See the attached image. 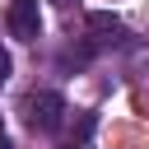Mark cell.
I'll return each mask as SVG.
<instances>
[{"label":"cell","instance_id":"4","mask_svg":"<svg viewBox=\"0 0 149 149\" xmlns=\"http://www.w3.org/2000/svg\"><path fill=\"white\" fill-rule=\"evenodd\" d=\"M9 65H14V61H9V51L0 47V88H5V79H9Z\"/></svg>","mask_w":149,"mask_h":149},{"label":"cell","instance_id":"6","mask_svg":"<svg viewBox=\"0 0 149 149\" xmlns=\"http://www.w3.org/2000/svg\"><path fill=\"white\" fill-rule=\"evenodd\" d=\"M61 5H65V0H61Z\"/></svg>","mask_w":149,"mask_h":149},{"label":"cell","instance_id":"2","mask_svg":"<svg viewBox=\"0 0 149 149\" xmlns=\"http://www.w3.org/2000/svg\"><path fill=\"white\" fill-rule=\"evenodd\" d=\"M9 33L19 37V42H37L42 37V9H37V0H9Z\"/></svg>","mask_w":149,"mask_h":149},{"label":"cell","instance_id":"1","mask_svg":"<svg viewBox=\"0 0 149 149\" xmlns=\"http://www.w3.org/2000/svg\"><path fill=\"white\" fill-rule=\"evenodd\" d=\"M23 121H28L33 130H42V135L61 130V121H65V98H61L56 88L28 93V98H23Z\"/></svg>","mask_w":149,"mask_h":149},{"label":"cell","instance_id":"5","mask_svg":"<svg viewBox=\"0 0 149 149\" xmlns=\"http://www.w3.org/2000/svg\"><path fill=\"white\" fill-rule=\"evenodd\" d=\"M0 140H5V126H0Z\"/></svg>","mask_w":149,"mask_h":149},{"label":"cell","instance_id":"3","mask_svg":"<svg viewBox=\"0 0 149 149\" xmlns=\"http://www.w3.org/2000/svg\"><path fill=\"white\" fill-rule=\"evenodd\" d=\"M88 33H98L102 42H126V23L116 14H107V9H93L88 14Z\"/></svg>","mask_w":149,"mask_h":149}]
</instances>
